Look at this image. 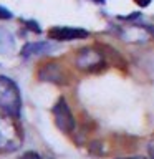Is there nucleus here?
I'll return each instance as SVG.
<instances>
[{
    "label": "nucleus",
    "mask_w": 154,
    "mask_h": 159,
    "mask_svg": "<svg viewBox=\"0 0 154 159\" xmlns=\"http://www.w3.org/2000/svg\"><path fill=\"white\" fill-rule=\"evenodd\" d=\"M23 143V134L15 116L0 114V151H17Z\"/></svg>",
    "instance_id": "nucleus-1"
},
{
    "label": "nucleus",
    "mask_w": 154,
    "mask_h": 159,
    "mask_svg": "<svg viewBox=\"0 0 154 159\" xmlns=\"http://www.w3.org/2000/svg\"><path fill=\"white\" fill-rule=\"evenodd\" d=\"M20 106H22V98L17 83L8 76H0V111L18 118Z\"/></svg>",
    "instance_id": "nucleus-2"
},
{
    "label": "nucleus",
    "mask_w": 154,
    "mask_h": 159,
    "mask_svg": "<svg viewBox=\"0 0 154 159\" xmlns=\"http://www.w3.org/2000/svg\"><path fill=\"white\" fill-rule=\"evenodd\" d=\"M75 65H76V68L81 70V71H88V73L98 71L99 68L104 66V55L94 47L81 48L76 55Z\"/></svg>",
    "instance_id": "nucleus-3"
},
{
    "label": "nucleus",
    "mask_w": 154,
    "mask_h": 159,
    "mask_svg": "<svg viewBox=\"0 0 154 159\" xmlns=\"http://www.w3.org/2000/svg\"><path fill=\"white\" fill-rule=\"evenodd\" d=\"M154 37V28L149 25H126L119 30V38L126 43H147Z\"/></svg>",
    "instance_id": "nucleus-4"
},
{
    "label": "nucleus",
    "mask_w": 154,
    "mask_h": 159,
    "mask_svg": "<svg viewBox=\"0 0 154 159\" xmlns=\"http://www.w3.org/2000/svg\"><path fill=\"white\" fill-rule=\"evenodd\" d=\"M53 118H55V124L60 131L63 133H71L75 129V116L70 109L68 103L65 98H60L53 106Z\"/></svg>",
    "instance_id": "nucleus-5"
},
{
    "label": "nucleus",
    "mask_w": 154,
    "mask_h": 159,
    "mask_svg": "<svg viewBox=\"0 0 154 159\" xmlns=\"http://www.w3.org/2000/svg\"><path fill=\"white\" fill-rule=\"evenodd\" d=\"M88 32L78 27H53L48 32V37L57 42H70V40H79V38H86Z\"/></svg>",
    "instance_id": "nucleus-6"
},
{
    "label": "nucleus",
    "mask_w": 154,
    "mask_h": 159,
    "mask_svg": "<svg viewBox=\"0 0 154 159\" xmlns=\"http://www.w3.org/2000/svg\"><path fill=\"white\" fill-rule=\"evenodd\" d=\"M38 76L42 81H48V83H55V84H63L66 83V75L63 73V70L60 65L57 63H48L43 65L40 70Z\"/></svg>",
    "instance_id": "nucleus-7"
},
{
    "label": "nucleus",
    "mask_w": 154,
    "mask_h": 159,
    "mask_svg": "<svg viewBox=\"0 0 154 159\" xmlns=\"http://www.w3.org/2000/svg\"><path fill=\"white\" fill-rule=\"evenodd\" d=\"M52 48V45L47 42H33V43H27L22 48V57L23 58H30V57H37V55L47 53Z\"/></svg>",
    "instance_id": "nucleus-8"
},
{
    "label": "nucleus",
    "mask_w": 154,
    "mask_h": 159,
    "mask_svg": "<svg viewBox=\"0 0 154 159\" xmlns=\"http://www.w3.org/2000/svg\"><path fill=\"white\" fill-rule=\"evenodd\" d=\"M15 50V37L8 30L0 28V55H10Z\"/></svg>",
    "instance_id": "nucleus-9"
},
{
    "label": "nucleus",
    "mask_w": 154,
    "mask_h": 159,
    "mask_svg": "<svg viewBox=\"0 0 154 159\" xmlns=\"http://www.w3.org/2000/svg\"><path fill=\"white\" fill-rule=\"evenodd\" d=\"M0 18H2V20L12 18V13H10V10H7L5 7H0Z\"/></svg>",
    "instance_id": "nucleus-10"
},
{
    "label": "nucleus",
    "mask_w": 154,
    "mask_h": 159,
    "mask_svg": "<svg viewBox=\"0 0 154 159\" xmlns=\"http://www.w3.org/2000/svg\"><path fill=\"white\" fill-rule=\"evenodd\" d=\"M22 159H42V156L37 152H27V154H23Z\"/></svg>",
    "instance_id": "nucleus-11"
},
{
    "label": "nucleus",
    "mask_w": 154,
    "mask_h": 159,
    "mask_svg": "<svg viewBox=\"0 0 154 159\" xmlns=\"http://www.w3.org/2000/svg\"><path fill=\"white\" fill-rule=\"evenodd\" d=\"M152 2V0H134V3H136V5H139V7H147V5L149 3H151Z\"/></svg>",
    "instance_id": "nucleus-12"
},
{
    "label": "nucleus",
    "mask_w": 154,
    "mask_h": 159,
    "mask_svg": "<svg viewBox=\"0 0 154 159\" xmlns=\"http://www.w3.org/2000/svg\"><path fill=\"white\" fill-rule=\"evenodd\" d=\"M119 159H147V157H143V156H133V157H119Z\"/></svg>",
    "instance_id": "nucleus-13"
},
{
    "label": "nucleus",
    "mask_w": 154,
    "mask_h": 159,
    "mask_svg": "<svg viewBox=\"0 0 154 159\" xmlns=\"http://www.w3.org/2000/svg\"><path fill=\"white\" fill-rule=\"evenodd\" d=\"M94 2H99V3H103V2H104V0H94Z\"/></svg>",
    "instance_id": "nucleus-14"
}]
</instances>
